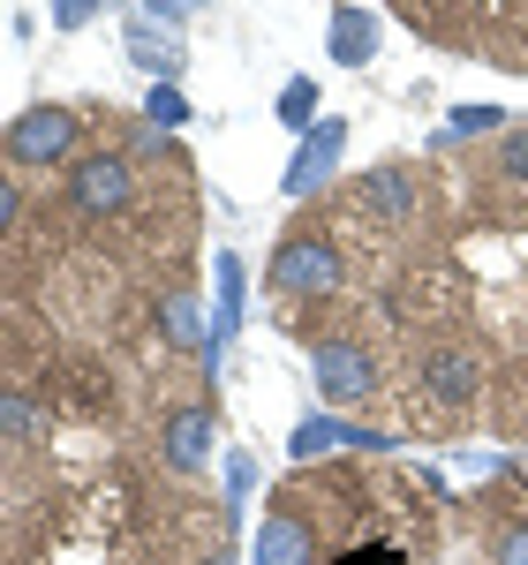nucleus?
I'll list each match as a JSON object with an SVG mask.
<instances>
[{
  "label": "nucleus",
  "mask_w": 528,
  "mask_h": 565,
  "mask_svg": "<svg viewBox=\"0 0 528 565\" xmlns=\"http://www.w3.org/2000/svg\"><path fill=\"white\" fill-rule=\"evenodd\" d=\"M122 53H129V68H144L151 84H181L189 76V45L167 23H151V15H129L122 23Z\"/></svg>",
  "instance_id": "nucleus-8"
},
{
  "label": "nucleus",
  "mask_w": 528,
  "mask_h": 565,
  "mask_svg": "<svg viewBox=\"0 0 528 565\" xmlns=\"http://www.w3.org/2000/svg\"><path fill=\"white\" fill-rule=\"evenodd\" d=\"M159 332H167V348L197 354V370L212 362V317H204V302H197V287H189V279L159 287Z\"/></svg>",
  "instance_id": "nucleus-10"
},
{
  "label": "nucleus",
  "mask_w": 528,
  "mask_h": 565,
  "mask_svg": "<svg viewBox=\"0 0 528 565\" xmlns=\"http://www.w3.org/2000/svg\"><path fill=\"white\" fill-rule=\"evenodd\" d=\"M136 204V159L129 151H84L68 167V212L76 218H122Z\"/></svg>",
  "instance_id": "nucleus-4"
},
{
  "label": "nucleus",
  "mask_w": 528,
  "mask_h": 565,
  "mask_svg": "<svg viewBox=\"0 0 528 565\" xmlns=\"http://www.w3.org/2000/svg\"><path fill=\"white\" fill-rule=\"evenodd\" d=\"M415 377H423V399H431V407H468V399H476V385H484L476 354H468V348H453V340L423 348Z\"/></svg>",
  "instance_id": "nucleus-9"
},
{
  "label": "nucleus",
  "mask_w": 528,
  "mask_h": 565,
  "mask_svg": "<svg viewBox=\"0 0 528 565\" xmlns=\"http://www.w3.org/2000/svg\"><path fill=\"white\" fill-rule=\"evenodd\" d=\"M45 437V407L23 385H0V445H39Z\"/></svg>",
  "instance_id": "nucleus-15"
},
{
  "label": "nucleus",
  "mask_w": 528,
  "mask_h": 565,
  "mask_svg": "<svg viewBox=\"0 0 528 565\" xmlns=\"http://www.w3.org/2000/svg\"><path fill=\"white\" fill-rule=\"evenodd\" d=\"M490 565H528V513L490 535Z\"/></svg>",
  "instance_id": "nucleus-22"
},
{
  "label": "nucleus",
  "mask_w": 528,
  "mask_h": 565,
  "mask_svg": "<svg viewBox=\"0 0 528 565\" xmlns=\"http://www.w3.org/2000/svg\"><path fill=\"white\" fill-rule=\"evenodd\" d=\"M84 114L76 106H53V98H39V106H23L8 129H0V151L15 159V167H31V174H45V167H76L84 151Z\"/></svg>",
  "instance_id": "nucleus-2"
},
{
  "label": "nucleus",
  "mask_w": 528,
  "mask_h": 565,
  "mask_svg": "<svg viewBox=\"0 0 528 565\" xmlns=\"http://www.w3.org/2000/svg\"><path fill=\"white\" fill-rule=\"evenodd\" d=\"M189 114H197V106H189L181 84H151L144 90V121H151V129H189Z\"/></svg>",
  "instance_id": "nucleus-18"
},
{
  "label": "nucleus",
  "mask_w": 528,
  "mask_h": 565,
  "mask_svg": "<svg viewBox=\"0 0 528 565\" xmlns=\"http://www.w3.org/2000/svg\"><path fill=\"white\" fill-rule=\"evenodd\" d=\"M204 565H234V551H226V543H220V551H212V558H204Z\"/></svg>",
  "instance_id": "nucleus-25"
},
{
  "label": "nucleus",
  "mask_w": 528,
  "mask_h": 565,
  "mask_svg": "<svg viewBox=\"0 0 528 565\" xmlns=\"http://www.w3.org/2000/svg\"><path fill=\"white\" fill-rule=\"evenodd\" d=\"M226 521H242V505H250V490H257V460L250 452H226Z\"/></svg>",
  "instance_id": "nucleus-19"
},
{
  "label": "nucleus",
  "mask_w": 528,
  "mask_h": 565,
  "mask_svg": "<svg viewBox=\"0 0 528 565\" xmlns=\"http://www.w3.org/2000/svg\"><path fill=\"white\" fill-rule=\"evenodd\" d=\"M514 121H506V106H453L445 114V129H439V143H468V136H506Z\"/></svg>",
  "instance_id": "nucleus-17"
},
{
  "label": "nucleus",
  "mask_w": 528,
  "mask_h": 565,
  "mask_svg": "<svg viewBox=\"0 0 528 565\" xmlns=\"http://www.w3.org/2000/svg\"><path fill=\"white\" fill-rule=\"evenodd\" d=\"M340 159H348V121H340V114H325L309 136H295V159H287V174H279V196H287V204L317 196L325 181L340 174Z\"/></svg>",
  "instance_id": "nucleus-5"
},
{
  "label": "nucleus",
  "mask_w": 528,
  "mask_h": 565,
  "mask_svg": "<svg viewBox=\"0 0 528 565\" xmlns=\"http://www.w3.org/2000/svg\"><path fill=\"white\" fill-rule=\"evenodd\" d=\"M220 0H136V15H151V23H167V31H181L189 15H212Z\"/></svg>",
  "instance_id": "nucleus-21"
},
{
  "label": "nucleus",
  "mask_w": 528,
  "mask_h": 565,
  "mask_svg": "<svg viewBox=\"0 0 528 565\" xmlns=\"http://www.w3.org/2000/svg\"><path fill=\"white\" fill-rule=\"evenodd\" d=\"M355 196H362V212H378L386 226H408V218H415V174H408L400 159H386V167H370Z\"/></svg>",
  "instance_id": "nucleus-14"
},
{
  "label": "nucleus",
  "mask_w": 528,
  "mask_h": 565,
  "mask_svg": "<svg viewBox=\"0 0 528 565\" xmlns=\"http://www.w3.org/2000/svg\"><path fill=\"white\" fill-rule=\"evenodd\" d=\"M317 106H325V90L309 84V76H287V84H279V106H272V114H279V129L309 136V129H317V121H325Z\"/></svg>",
  "instance_id": "nucleus-16"
},
{
  "label": "nucleus",
  "mask_w": 528,
  "mask_h": 565,
  "mask_svg": "<svg viewBox=\"0 0 528 565\" xmlns=\"http://www.w3.org/2000/svg\"><path fill=\"white\" fill-rule=\"evenodd\" d=\"M332 452H393L386 430H362V423H340V415H303L287 430V460H332Z\"/></svg>",
  "instance_id": "nucleus-6"
},
{
  "label": "nucleus",
  "mask_w": 528,
  "mask_h": 565,
  "mask_svg": "<svg viewBox=\"0 0 528 565\" xmlns=\"http://www.w3.org/2000/svg\"><path fill=\"white\" fill-rule=\"evenodd\" d=\"M159 460L175 468V476H197L204 460H212V399H189L167 415V430H159Z\"/></svg>",
  "instance_id": "nucleus-11"
},
{
  "label": "nucleus",
  "mask_w": 528,
  "mask_h": 565,
  "mask_svg": "<svg viewBox=\"0 0 528 565\" xmlns=\"http://www.w3.org/2000/svg\"><path fill=\"white\" fill-rule=\"evenodd\" d=\"M250 565H317V527L279 498L272 513H264L257 527V551H250Z\"/></svg>",
  "instance_id": "nucleus-13"
},
{
  "label": "nucleus",
  "mask_w": 528,
  "mask_h": 565,
  "mask_svg": "<svg viewBox=\"0 0 528 565\" xmlns=\"http://www.w3.org/2000/svg\"><path fill=\"white\" fill-rule=\"evenodd\" d=\"M98 8H106V0H53V31H84Z\"/></svg>",
  "instance_id": "nucleus-23"
},
{
  "label": "nucleus",
  "mask_w": 528,
  "mask_h": 565,
  "mask_svg": "<svg viewBox=\"0 0 528 565\" xmlns=\"http://www.w3.org/2000/svg\"><path fill=\"white\" fill-rule=\"evenodd\" d=\"M15 218H23V189L0 174V242H8V226H15Z\"/></svg>",
  "instance_id": "nucleus-24"
},
{
  "label": "nucleus",
  "mask_w": 528,
  "mask_h": 565,
  "mask_svg": "<svg viewBox=\"0 0 528 565\" xmlns=\"http://www.w3.org/2000/svg\"><path fill=\"white\" fill-rule=\"evenodd\" d=\"M490 167H498L506 181H521V189H528V121H514V129L498 136V151H490Z\"/></svg>",
  "instance_id": "nucleus-20"
},
{
  "label": "nucleus",
  "mask_w": 528,
  "mask_h": 565,
  "mask_svg": "<svg viewBox=\"0 0 528 565\" xmlns=\"http://www.w3.org/2000/svg\"><path fill=\"white\" fill-rule=\"evenodd\" d=\"M309 377L325 392V407H370L378 399V354L355 332H325V340H309Z\"/></svg>",
  "instance_id": "nucleus-3"
},
{
  "label": "nucleus",
  "mask_w": 528,
  "mask_h": 565,
  "mask_svg": "<svg viewBox=\"0 0 528 565\" xmlns=\"http://www.w3.org/2000/svg\"><path fill=\"white\" fill-rule=\"evenodd\" d=\"M242 295H250V264L234 257V249H220L212 257V362H204V385L220 377L226 348L242 340Z\"/></svg>",
  "instance_id": "nucleus-7"
},
{
  "label": "nucleus",
  "mask_w": 528,
  "mask_h": 565,
  "mask_svg": "<svg viewBox=\"0 0 528 565\" xmlns=\"http://www.w3.org/2000/svg\"><path fill=\"white\" fill-rule=\"evenodd\" d=\"M378 45H386V23H378L362 0H340V8L325 15V53H332L340 68H370Z\"/></svg>",
  "instance_id": "nucleus-12"
},
{
  "label": "nucleus",
  "mask_w": 528,
  "mask_h": 565,
  "mask_svg": "<svg viewBox=\"0 0 528 565\" xmlns=\"http://www.w3.org/2000/svg\"><path fill=\"white\" fill-rule=\"evenodd\" d=\"M340 279H348V264H340V242L325 234V226H295V234H279V249L264 257V287L279 295V302H325V295H340Z\"/></svg>",
  "instance_id": "nucleus-1"
}]
</instances>
